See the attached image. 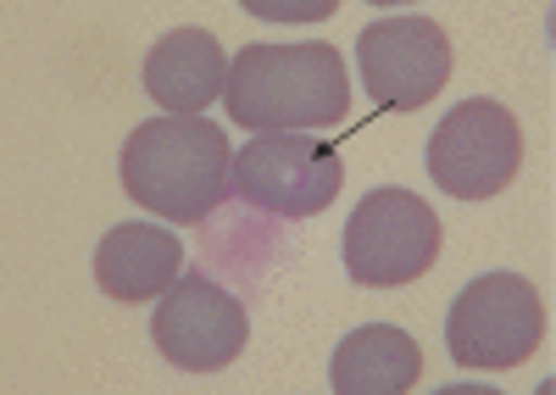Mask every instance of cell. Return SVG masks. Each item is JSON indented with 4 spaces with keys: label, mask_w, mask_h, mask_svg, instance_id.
<instances>
[{
    "label": "cell",
    "mask_w": 556,
    "mask_h": 395,
    "mask_svg": "<svg viewBox=\"0 0 556 395\" xmlns=\"http://www.w3.org/2000/svg\"><path fill=\"white\" fill-rule=\"evenodd\" d=\"M117 179L128 201L167 224H206L235 190V145L212 117H151L123 140Z\"/></svg>",
    "instance_id": "cell-1"
},
{
    "label": "cell",
    "mask_w": 556,
    "mask_h": 395,
    "mask_svg": "<svg viewBox=\"0 0 556 395\" xmlns=\"http://www.w3.org/2000/svg\"><path fill=\"white\" fill-rule=\"evenodd\" d=\"M223 106L256 135H306V128H334L351 112V78L329 39L245 46L228 62Z\"/></svg>",
    "instance_id": "cell-2"
},
{
    "label": "cell",
    "mask_w": 556,
    "mask_h": 395,
    "mask_svg": "<svg viewBox=\"0 0 556 395\" xmlns=\"http://www.w3.org/2000/svg\"><path fill=\"white\" fill-rule=\"evenodd\" d=\"M440 217L412 190H367L345 224V273L362 290H401L440 262Z\"/></svg>",
    "instance_id": "cell-3"
},
{
    "label": "cell",
    "mask_w": 556,
    "mask_h": 395,
    "mask_svg": "<svg viewBox=\"0 0 556 395\" xmlns=\"http://www.w3.org/2000/svg\"><path fill=\"white\" fill-rule=\"evenodd\" d=\"M545 340V301L523 273H484L451 301L445 351L456 368L506 373L523 368Z\"/></svg>",
    "instance_id": "cell-4"
},
{
    "label": "cell",
    "mask_w": 556,
    "mask_h": 395,
    "mask_svg": "<svg viewBox=\"0 0 556 395\" xmlns=\"http://www.w3.org/2000/svg\"><path fill=\"white\" fill-rule=\"evenodd\" d=\"M523 167V128L501 101H456L429 135V179L451 201H495Z\"/></svg>",
    "instance_id": "cell-5"
},
{
    "label": "cell",
    "mask_w": 556,
    "mask_h": 395,
    "mask_svg": "<svg viewBox=\"0 0 556 395\" xmlns=\"http://www.w3.org/2000/svg\"><path fill=\"white\" fill-rule=\"evenodd\" d=\"M345 162L329 140L256 135L235 151V195L273 217H317L340 201Z\"/></svg>",
    "instance_id": "cell-6"
},
{
    "label": "cell",
    "mask_w": 556,
    "mask_h": 395,
    "mask_svg": "<svg viewBox=\"0 0 556 395\" xmlns=\"http://www.w3.org/2000/svg\"><path fill=\"white\" fill-rule=\"evenodd\" d=\"M367 101L379 112H424L451 84V39L429 17H379L356 39Z\"/></svg>",
    "instance_id": "cell-7"
},
{
    "label": "cell",
    "mask_w": 556,
    "mask_h": 395,
    "mask_svg": "<svg viewBox=\"0 0 556 395\" xmlns=\"http://www.w3.org/2000/svg\"><path fill=\"white\" fill-rule=\"evenodd\" d=\"M151 340L184 373H223V368H235V357L245 351L251 318H245L235 290H223L206 273H190L162 295L156 318H151Z\"/></svg>",
    "instance_id": "cell-8"
},
{
    "label": "cell",
    "mask_w": 556,
    "mask_h": 395,
    "mask_svg": "<svg viewBox=\"0 0 556 395\" xmlns=\"http://www.w3.org/2000/svg\"><path fill=\"white\" fill-rule=\"evenodd\" d=\"M146 95L173 112V117H201L223 90H228V56L217 46V34L206 28H173L146 51Z\"/></svg>",
    "instance_id": "cell-9"
},
{
    "label": "cell",
    "mask_w": 556,
    "mask_h": 395,
    "mask_svg": "<svg viewBox=\"0 0 556 395\" xmlns=\"http://www.w3.org/2000/svg\"><path fill=\"white\" fill-rule=\"evenodd\" d=\"M178 273H184V245H178V234H167L156 224H117L96 245V284H101V295H112L123 306L167 295L178 284Z\"/></svg>",
    "instance_id": "cell-10"
},
{
    "label": "cell",
    "mask_w": 556,
    "mask_h": 395,
    "mask_svg": "<svg viewBox=\"0 0 556 395\" xmlns=\"http://www.w3.org/2000/svg\"><path fill=\"white\" fill-rule=\"evenodd\" d=\"M417 379H424V351L395 323L351 329L329 357V384L340 395H406Z\"/></svg>",
    "instance_id": "cell-11"
},
{
    "label": "cell",
    "mask_w": 556,
    "mask_h": 395,
    "mask_svg": "<svg viewBox=\"0 0 556 395\" xmlns=\"http://www.w3.org/2000/svg\"><path fill=\"white\" fill-rule=\"evenodd\" d=\"M245 7L267 23H323L334 17V0H245Z\"/></svg>",
    "instance_id": "cell-12"
}]
</instances>
